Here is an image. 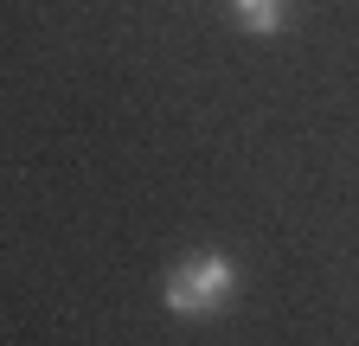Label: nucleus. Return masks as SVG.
I'll use <instances>...</instances> for the list:
<instances>
[{
    "instance_id": "obj_1",
    "label": "nucleus",
    "mask_w": 359,
    "mask_h": 346,
    "mask_svg": "<svg viewBox=\"0 0 359 346\" xmlns=\"http://www.w3.org/2000/svg\"><path fill=\"white\" fill-rule=\"evenodd\" d=\"M231 295H238V263L218 256V250H199L187 263H173L167 282H161V301L173 314H218Z\"/></svg>"
},
{
    "instance_id": "obj_2",
    "label": "nucleus",
    "mask_w": 359,
    "mask_h": 346,
    "mask_svg": "<svg viewBox=\"0 0 359 346\" xmlns=\"http://www.w3.org/2000/svg\"><path fill=\"white\" fill-rule=\"evenodd\" d=\"M231 7H238L244 32H257V39H269V32H283V0H231Z\"/></svg>"
}]
</instances>
